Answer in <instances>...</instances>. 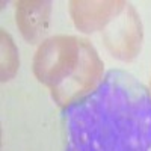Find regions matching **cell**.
Returning a JSON list of instances; mask_svg holds the SVG:
<instances>
[{"instance_id":"cell-1","label":"cell","mask_w":151,"mask_h":151,"mask_svg":"<svg viewBox=\"0 0 151 151\" xmlns=\"http://www.w3.org/2000/svg\"><path fill=\"white\" fill-rule=\"evenodd\" d=\"M80 38L58 35L44 40L33 58V74L50 91L65 83L80 60Z\"/></svg>"},{"instance_id":"cell-2","label":"cell","mask_w":151,"mask_h":151,"mask_svg":"<svg viewBox=\"0 0 151 151\" xmlns=\"http://www.w3.org/2000/svg\"><path fill=\"white\" fill-rule=\"evenodd\" d=\"M80 60L73 76L56 89H52L53 100L62 107L83 98L94 91L103 77V62L89 41L80 40Z\"/></svg>"},{"instance_id":"cell-3","label":"cell","mask_w":151,"mask_h":151,"mask_svg":"<svg viewBox=\"0 0 151 151\" xmlns=\"http://www.w3.org/2000/svg\"><path fill=\"white\" fill-rule=\"evenodd\" d=\"M142 23L134 8L127 3L121 14L113 18L103 30V41L112 56L121 60H132L141 52Z\"/></svg>"},{"instance_id":"cell-4","label":"cell","mask_w":151,"mask_h":151,"mask_svg":"<svg viewBox=\"0 0 151 151\" xmlns=\"http://www.w3.org/2000/svg\"><path fill=\"white\" fill-rule=\"evenodd\" d=\"M127 6L122 0H73L70 14L74 26L85 33L104 30L107 24Z\"/></svg>"},{"instance_id":"cell-5","label":"cell","mask_w":151,"mask_h":151,"mask_svg":"<svg viewBox=\"0 0 151 151\" xmlns=\"http://www.w3.org/2000/svg\"><path fill=\"white\" fill-rule=\"evenodd\" d=\"M52 6L48 0H21L17 3V26L27 42L36 44L45 36Z\"/></svg>"},{"instance_id":"cell-6","label":"cell","mask_w":151,"mask_h":151,"mask_svg":"<svg viewBox=\"0 0 151 151\" xmlns=\"http://www.w3.org/2000/svg\"><path fill=\"white\" fill-rule=\"evenodd\" d=\"M2 73H0V77L2 82L11 80L15 76L18 65H20V59H18V50L12 41V38L9 33H6L5 30H2Z\"/></svg>"}]
</instances>
